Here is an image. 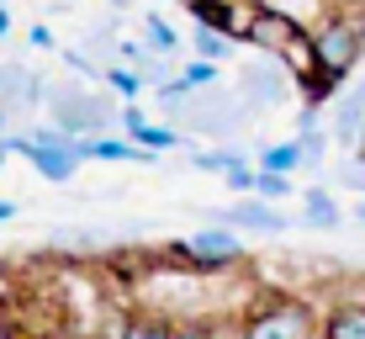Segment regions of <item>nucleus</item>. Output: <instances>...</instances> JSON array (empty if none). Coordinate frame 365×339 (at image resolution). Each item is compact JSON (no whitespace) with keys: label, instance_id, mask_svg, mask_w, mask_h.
I'll return each mask as SVG.
<instances>
[{"label":"nucleus","instance_id":"2","mask_svg":"<svg viewBox=\"0 0 365 339\" xmlns=\"http://www.w3.org/2000/svg\"><path fill=\"white\" fill-rule=\"evenodd\" d=\"M238 339H318V313L307 297L275 292L238 318Z\"/></svg>","mask_w":365,"mask_h":339},{"label":"nucleus","instance_id":"1","mask_svg":"<svg viewBox=\"0 0 365 339\" xmlns=\"http://www.w3.org/2000/svg\"><path fill=\"white\" fill-rule=\"evenodd\" d=\"M365 59V21L349 11H329V16L312 27V74L302 80L307 101H334V91L355 74V64Z\"/></svg>","mask_w":365,"mask_h":339},{"label":"nucleus","instance_id":"23","mask_svg":"<svg viewBox=\"0 0 365 339\" xmlns=\"http://www.w3.org/2000/svg\"><path fill=\"white\" fill-rule=\"evenodd\" d=\"M16 218V202H6V196H0V223H11Z\"/></svg>","mask_w":365,"mask_h":339},{"label":"nucleus","instance_id":"21","mask_svg":"<svg viewBox=\"0 0 365 339\" xmlns=\"http://www.w3.org/2000/svg\"><path fill=\"white\" fill-rule=\"evenodd\" d=\"M344 186H355V191L365 196V159H360V154H355V159L344 165Z\"/></svg>","mask_w":365,"mask_h":339},{"label":"nucleus","instance_id":"16","mask_svg":"<svg viewBox=\"0 0 365 339\" xmlns=\"http://www.w3.org/2000/svg\"><path fill=\"white\" fill-rule=\"evenodd\" d=\"M133 143L154 148V154H170V148H180V128H154V122H138V128H128Z\"/></svg>","mask_w":365,"mask_h":339},{"label":"nucleus","instance_id":"26","mask_svg":"<svg viewBox=\"0 0 365 339\" xmlns=\"http://www.w3.org/2000/svg\"><path fill=\"white\" fill-rule=\"evenodd\" d=\"M355 154H360V159H365V128H360V143H355Z\"/></svg>","mask_w":365,"mask_h":339},{"label":"nucleus","instance_id":"25","mask_svg":"<svg viewBox=\"0 0 365 339\" xmlns=\"http://www.w3.org/2000/svg\"><path fill=\"white\" fill-rule=\"evenodd\" d=\"M6 128H11V111H0V138H6Z\"/></svg>","mask_w":365,"mask_h":339},{"label":"nucleus","instance_id":"24","mask_svg":"<svg viewBox=\"0 0 365 339\" xmlns=\"http://www.w3.org/2000/svg\"><path fill=\"white\" fill-rule=\"evenodd\" d=\"M6 32H11V11L0 6V37H6Z\"/></svg>","mask_w":365,"mask_h":339},{"label":"nucleus","instance_id":"4","mask_svg":"<svg viewBox=\"0 0 365 339\" xmlns=\"http://www.w3.org/2000/svg\"><path fill=\"white\" fill-rule=\"evenodd\" d=\"M165 255L175 260V265H185V270H228V265L244 260V244H238V228L212 223V228H196L191 238L165 244Z\"/></svg>","mask_w":365,"mask_h":339},{"label":"nucleus","instance_id":"11","mask_svg":"<svg viewBox=\"0 0 365 339\" xmlns=\"http://www.w3.org/2000/svg\"><path fill=\"white\" fill-rule=\"evenodd\" d=\"M175 318H159V313H128L117 323V339H170Z\"/></svg>","mask_w":365,"mask_h":339},{"label":"nucleus","instance_id":"7","mask_svg":"<svg viewBox=\"0 0 365 339\" xmlns=\"http://www.w3.org/2000/svg\"><path fill=\"white\" fill-rule=\"evenodd\" d=\"M48 80H37V74L27 64H0V111H32V106H43L48 101V91H43Z\"/></svg>","mask_w":365,"mask_h":339},{"label":"nucleus","instance_id":"28","mask_svg":"<svg viewBox=\"0 0 365 339\" xmlns=\"http://www.w3.org/2000/svg\"><path fill=\"white\" fill-rule=\"evenodd\" d=\"M0 175H6V148H0Z\"/></svg>","mask_w":365,"mask_h":339},{"label":"nucleus","instance_id":"22","mask_svg":"<svg viewBox=\"0 0 365 339\" xmlns=\"http://www.w3.org/2000/svg\"><path fill=\"white\" fill-rule=\"evenodd\" d=\"M27 43H37V48H53V32L43 27V21H32V32H27Z\"/></svg>","mask_w":365,"mask_h":339},{"label":"nucleus","instance_id":"19","mask_svg":"<svg viewBox=\"0 0 365 339\" xmlns=\"http://www.w3.org/2000/svg\"><path fill=\"white\" fill-rule=\"evenodd\" d=\"M238 159H244L238 148H201V154L191 159V165H196V170H217V175H222V170H233Z\"/></svg>","mask_w":365,"mask_h":339},{"label":"nucleus","instance_id":"17","mask_svg":"<svg viewBox=\"0 0 365 339\" xmlns=\"http://www.w3.org/2000/svg\"><path fill=\"white\" fill-rule=\"evenodd\" d=\"M255 196H265V202H286V196H292V175L259 170V181H255Z\"/></svg>","mask_w":365,"mask_h":339},{"label":"nucleus","instance_id":"12","mask_svg":"<svg viewBox=\"0 0 365 339\" xmlns=\"http://www.w3.org/2000/svg\"><path fill=\"white\" fill-rule=\"evenodd\" d=\"M143 37H148L143 48H148L154 59H175V54H180V32H175L159 11H148V16H143Z\"/></svg>","mask_w":365,"mask_h":339},{"label":"nucleus","instance_id":"18","mask_svg":"<svg viewBox=\"0 0 365 339\" xmlns=\"http://www.w3.org/2000/svg\"><path fill=\"white\" fill-rule=\"evenodd\" d=\"M180 80L191 85V91H212V85H217V64H212V59H191V64L180 69Z\"/></svg>","mask_w":365,"mask_h":339},{"label":"nucleus","instance_id":"20","mask_svg":"<svg viewBox=\"0 0 365 339\" xmlns=\"http://www.w3.org/2000/svg\"><path fill=\"white\" fill-rule=\"evenodd\" d=\"M222 181L233 186L238 196H255V181H259V165H249V159H238L233 170H222Z\"/></svg>","mask_w":365,"mask_h":339},{"label":"nucleus","instance_id":"14","mask_svg":"<svg viewBox=\"0 0 365 339\" xmlns=\"http://www.w3.org/2000/svg\"><path fill=\"white\" fill-rule=\"evenodd\" d=\"M191 48H196V59H212V64L233 59V37L217 32V27H201V21H196V32H191Z\"/></svg>","mask_w":365,"mask_h":339},{"label":"nucleus","instance_id":"3","mask_svg":"<svg viewBox=\"0 0 365 339\" xmlns=\"http://www.w3.org/2000/svg\"><path fill=\"white\" fill-rule=\"evenodd\" d=\"M48 111H53V128H64L74 138H91V133L101 138V133H111L122 106H111L91 85H58V91H48Z\"/></svg>","mask_w":365,"mask_h":339},{"label":"nucleus","instance_id":"10","mask_svg":"<svg viewBox=\"0 0 365 339\" xmlns=\"http://www.w3.org/2000/svg\"><path fill=\"white\" fill-rule=\"evenodd\" d=\"M302 223H307V228H339V202L329 191H323V186H307V191H302Z\"/></svg>","mask_w":365,"mask_h":339},{"label":"nucleus","instance_id":"27","mask_svg":"<svg viewBox=\"0 0 365 339\" xmlns=\"http://www.w3.org/2000/svg\"><path fill=\"white\" fill-rule=\"evenodd\" d=\"M355 218H360V223H365V202H360V207H355Z\"/></svg>","mask_w":365,"mask_h":339},{"label":"nucleus","instance_id":"6","mask_svg":"<svg viewBox=\"0 0 365 339\" xmlns=\"http://www.w3.org/2000/svg\"><path fill=\"white\" fill-rule=\"evenodd\" d=\"M217 223L222 228H249V233H286V212H275V202L265 196H238L233 207H217Z\"/></svg>","mask_w":365,"mask_h":339},{"label":"nucleus","instance_id":"9","mask_svg":"<svg viewBox=\"0 0 365 339\" xmlns=\"http://www.w3.org/2000/svg\"><path fill=\"white\" fill-rule=\"evenodd\" d=\"M360 128H365V74L334 101V128L329 133L339 138V143H360Z\"/></svg>","mask_w":365,"mask_h":339},{"label":"nucleus","instance_id":"8","mask_svg":"<svg viewBox=\"0 0 365 339\" xmlns=\"http://www.w3.org/2000/svg\"><path fill=\"white\" fill-rule=\"evenodd\" d=\"M318 339H365V297H344L318 318Z\"/></svg>","mask_w":365,"mask_h":339},{"label":"nucleus","instance_id":"13","mask_svg":"<svg viewBox=\"0 0 365 339\" xmlns=\"http://www.w3.org/2000/svg\"><path fill=\"white\" fill-rule=\"evenodd\" d=\"M307 165V154H302V138H286V143H270L259 148V170H275V175H292Z\"/></svg>","mask_w":365,"mask_h":339},{"label":"nucleus","instance_id":"5","mask_svg":"<svg viewBox=\"0 0 365 339\" xmlns=\"http://www.w3.org/2000/svg\"><path fill=\"white\" fill-rule=\"evenodd\" d=\"M292 85H297V74L270 54H255L244 64V101L249 106H281L292 96Z\"/></svg>","mask_w":365,"mask_h":339},{"label":"nucleus","instance_id":"15","mask_svg":"<svg viewBox=\"0 0 365 339\" xmlns=\"http://www.w3.org/2000/svg\"><path fill=\"white\" fill-rule=\"evenodd\" d=\"M101 85H111L117 101H138V96H143V74H138L133 64H106V80Z\"/></svg>","mask_w":365,"mask_h":339},{"label":"nucleus","instance_id":"29","mask_svg":"<svg viewBox=\"0 0 365 339\" xmlns=\"http://www.w3.org/2000/svg\"><path fill=\"white\" fill-rule=\"evenodd\" d=\"M180 6H185V11H191V6H196V0H180Z\"/></svg>","mask_w":365,"mask_h":339}]
</instances>
